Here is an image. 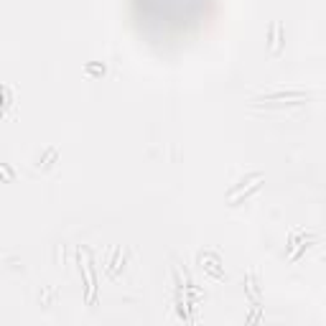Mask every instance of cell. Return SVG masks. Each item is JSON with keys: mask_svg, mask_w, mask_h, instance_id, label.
<instances>
[{"mask_svg": "<svg viewBox=\"0 0 326 326\" xmlns=\"http://www.w3.org/2000/svg\"><path fill=\"white\" fill-rule=\"evenodd\" d=\"M286 97H291V99H303L306 92H273V95H265L262 99L268 102V99H286Z\"/></svg>", "mask_w": 326, "mask_h": 326, "instance_id": "cell-1", "label": "cell"}]
</instances>
